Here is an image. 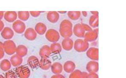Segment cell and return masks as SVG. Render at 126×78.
<instances>
[{
	"label": "cell",
	"mask_w": 126,
	"mask_h": 78,
	"mask_svg": "<svg viewBox=\"0 0 126 78\" xmlns=\"http://www.w3.org/2000/svg\"><path fill=\"white\" fill-rule=\"evenodd\" d=\"M45 36L48 41L53 43L57 42L60 38L59 31L53 29H49L46 31Z\"/></svg>",
	"instance_id": "cell-3"
},
{
	"label": "cell",
	"mask_w": 126,
	"mask_h": 78,
	"mask_svg": "<svg viewBox=\"0 0 126 78\" xmlns=\"http://www.w3.org/2000/svg\"><path fill=\"white\" fill-rule=\"evenodd\" d=\"M73 33L75 35L78 37L83 38L85 36V31L83 29L81 24L78 23L74 26L73 28Z\"/></svg>",
	"instance_id": "cell-9"
},
{
	"label": "cell",
	"mask_w": 126,
	"mask_h": 78,
	"mask_svg": "<svg viewBox=\"0 0 126 78\" xmlns=\"http://www.w3.org/2000/svg\"><path fill=\"white\" fill-rule=\"evenodd\" d=\"M94 30V31H96V32L98 33V28L95 29Z\"/></svg>",
	"instance_id": "cell-43"
},
{
	"label": "cell",
	"mask_w": 126,
	"mask_h": 78,
	"mask_svg": "<svg viewBox=\"0 0 126 78\" xmlns=\"http://www.w3.org/2000/svg\"><path fill=\"white\" fill-rule=\"evenodd\" d=\"M81 24H82V27H83V29L85 31L88 32V31L93 30L92 28L90 27V26L88 25L85 24H84V23H82Z\"/></svg>",
	"instance_id": "cell-31"
},
{
	"label": "cell",
	"mask_w": 126,
	"mask_h": 78,
	"mask_svg": "<svg viewBox=\"0 0 126 78\" xmlns=\"http://www.w3.org/2000/svg\"><path fill=\"white\" fill-rule=\"evenodd\" d=\"M5 52L3 50H0V60L4 56Z\"/></svg>",
	"instance_id": "cell-36"
},
{
	"label": "cell",
	"mask_w": 126,
	"mask_h": 78,
	"mask_svg": "<svg viewBox=\"0 0 126 78\" xmlns=\"http://www.w3.org/2000/svg\"><path fill=\"white\" fill-rule=\"evenodd\" d=\"M47 29L46 26L44 23L39 22L36 24L34 30L37 34L40 35H43L46 32Z\"/></svg>",
	"instance_id": "cell-20"
},
{
	"label": "cell",
	"mask_w": 126,
	"mask_h": 78,
	"mask_svg": "<svg viewBox=\"0 0 126 78\" xmlns=\"http://www.w3.org/2000/svg\"><path fill=\"white\" fill-rule=\"evenodd\" d=\"M0 78H5V77H3L1 74H0Z\"/></svg>",
	"instance_id": "cell-44"
},
{
	"label": "cell",
	"mask_w": 126,
	"mask_h": 78,
	"mask_svg": "<svg viewBox=\"0 0 126 78\" xmlns=\"http://www.w3.org/2000/svg\"><path fill=\"white\" fill-rule=\"evenodd\" d=\"M72 27V24L69 20H63L60 24V35L64 38H70L73 34Z\"/></svg>",
	"instance_id": "cell-1"
},
{
	"label": "cell",
	"mask_w": 126,
	"mask_h": 78,
	"mask_svg": "<svg viewBox=\"0 0 126 78\" xmlns=\"http://www.w3.org/2000/svg\"><path fill=\"white\" fill-rule=\"evenodd\" d=\"M15 73L19 78H29L31 72L28 67L20 65L15 69Z\"/></svg>",
	"instance_id": "cell-4"
},
{
	"label": "cell",
	"mask_w": 126,
	"mask_h": 78,
	"mask_svg": "<svg viewBox=\"0 0 126 78\" xmlns=\"http://www.w3.org/2000/svg\"><path fill=\"white\" fill-rule=\"evenodd\" d=\"M58 13H60L61 14H64L65 13H67V12H66V11H59V12H58Z\"/></svg>",
	"instance_id": "cell-42"
},
{
	"label": "cell",
	"mask_w": 126,
	"mask_h": 78,
	"mask_svg": "<svg viewBox=\"0 0 126 78\" xmlns=\"http://www.w3.org/2000/svg\"><path fill=\"white\" fill-rule=\"evenodd\" d=\"M5 78H17V76L16 73L13 70H10L7 71L5 75Z\"/></svg>",
	"instance_id": "cell-30"
},
{
	"label": "cell",
	"mask_w": 126,
	"mask_h": 78,
	"mask_svg": "<svg viewBox=\"0 0 126 78\" xmlns=\"http://www.w3.org/2000/svg\"><path fill=\"white\" fill-rule=\"evenodd\" d=\"M85 40L88 42L94 41L98 37V33L93 30L85 33L84 37Z\"/></svg>",
	"instance_id": "cell-13"
},
{
	"label": "cell",
	"mask_w": 126,
	"mask_h": 78,
	"mask_svg": "<svg viewBox=\"0 0 126 78\" xmlns=\"http://www.w3.org/2000/svg\"><path fill=\"white\" fill-rule=\"evenodd\" d=\"M50 68L52 73L55 74H61L63 71V65L59 62H55L52 64Z\"/></svg>",
	"instance_id": "cell-22"
},
{
	"label": "cell",
	"mask_w": 126,
	"mask_h": 78,
	"mask_svg": "<svg viewBox=\"0 0 126 78\" xmlns=\"http://www.w3.org/2000/svg\"><path fill=\"white\" fill-rule=\"evenodd\" d=\"M27 64L32 69H35L39 66L40 61L37 57L32 55L27 60Z\"/></svg>",
	"instance_id": "cell-15"
},
{
	"label": "cell",
	"mask_w": 126,
	"mask_h": 78,
	"mask_svg": "<svg viewBox=\"0 0 126 78\" xmlns=\"http://www.w3.org/2000/svg\"><path fill=\"white\" fill-rule=\"evenodd\" d=\"M91 13L93 14V15H94V16H98L99 13L98 12L93 11V12H91Z\"/></svg>",
	"instance_id": "cell-38"
},
{
	"label": "cell",
	"mask_w": 126,
	"mask_h": 78,
	"mask_svg": "<svg viewBox=\"0 0 126 78\" xmlns=\"http://www.w3.org/2000/svg\"><path fill=\"white\" fill-rule=\"evenodd\" d=\"M3 50L8 55H12L16 53V44L12 40H8L3 43Z\"/></svg>",
	"instance_id": "cell-5"
},
{
	"label": "cell",
	"mask_w": 126,
	"mask_h": 78,
	"mask_svg": "<svg viewBox=\"0 0 126 78\" xmlns=\"http://www.w3.org/2000/svg\"><path fill=\"white\" fill-rule=\"evenodd\" d=\"M24 37L30 41H33L37 38V33L34 29L32 28H28L25 31Z\"/></svg>",
	"instance_id": "cell-10"
},
{
	"label": "cell",
	"mask_w": 126,
	"mask_h": 78,
	"mask_svg": "<svg viewBox=\"0 0 126 78\" xmlns=\"http://www.w3.org/2000/svg\"><path fill=\"white\" fill-rule=\"evenodd\" d=\"M59 14L56 12H49L47 15V18L48 21L52 23H56L59 18Z\"/></svg>",
	"instance_id": "cell-19"
},
{
	"label": "cell",
	"mask_w": 126,
	"mask_h": 78,
	"mask_svg": "<svg viewBox=\"0 0 126 78\" xmlns=\"http://www.w3.org/2000/svg\"><path fill=\"white\" fill-rule=\"evenodd\" d=\"M86 55L88 58L94 61H98L99 60V49L98 48L92 47L87 50Z\"/></svg>",
	"instance_id": "cell-6"
},
{
	"label": "cell",
	"mask_w": 126,
	"mask_h": 78,
	"mask_svg": "<svg viewBox=\"0 0 126 78\" xmlns=\"http://www.w3.org/2000/svg\"><path fill=\"white\" fill-rule=\"evenodd\" d=\"M88 73L86 72H82V78H86Z\"/></svg>",
	"instance_id": "cell-37"
},
{
	"label": "cell",
	"mask_w": 126,
	"mask_h": 78,
	"mask_svg": "<svg viewBox=\"0 0 126 78\" xmlns=\"http://www.w3.org/2000/svg\"><path fill=\"white\" fill-rule=\"evenodd\" d=\"M12 28L14 31L16 33L18 34H22L25 31L26 25L23 21L17 20L13 23Z\"/></svg>",
	"instance_id": "cell-7"
},
{
	"label": "cell",
	"mask_w": 126,
	"mask_h": 78,
	"mask_svg": "<svg viewBox=\"0 0 126 78\" xmlns=\"http://www.w3.org/2000/svg\"><path fill=\"white\" fill-rule=\"evenodd\" d=\"M12 64L8 59H3L0 63V68L3 71H8L11 68Z\"/></svg>",
	"instance_id": "cell-24"
},
{
	"label": "cell",
	"mask_w": 126,
	"mask_h": 78,
	"mask_svg": "<svg viewBox=\"0 0 126 78\" xmlns=\"http://www.w3.org/2000/svg\"><path fill=\"white\" fill-rule=\"evenodd\" d=\"M50 47L52 53L54 54H59L62 52V46L59 43H53Z\"/></svg>",
	"instance_id": "cell-25"
},
{
	"label": "cell",
	"mask_w": 126,
	"mask_h": 78,
	"mask_svg": "<svg viewBox=\"0 0 126 78\" xmlns=\"http://www.w3.org/2000/svg\"><path fill=\"white\" fill-rule=\"evenodd\" d=\"M10 61L13 66L18 67L22 64L23 59L16 54H14L11 58Z\"/></svg>",
	"instance_id": "cell-21"
},
{
	"label": "cell",
	"mask_w": 126,
	"mask_h": 78,
	"mask_svg": "<svg viewBox=\"0 0 126 78\" xmlns=\"http://www.w3.org/2000/svg\"><path fill=\"white\" fill-rule=\"evenodd\" d=\"M4 14L3 12H0V20H1L4 16Z\"/></svg>",
	"instance_id": "cell-39"
},
{
	"label": "cell",
	"mask_w": 126,
	"mask_h": 78,
	"mask_svg": "<svg viewBox=\"0 0 126 78\" xmlns=\"http://www.w3.org/2000/svg\"><path fill=\"white\" fill-rule=\"evenodd\" d=\"M86 70L89 73H96L99 70V63L97 61H89L86 65Z\"/></svg>",
	"instance_id": "cell-8"
},
{
	"label": "cell",
	"mask_w": 126,
	"mask_h": 78,
	"mask_svg": "<svg viewBox=\"0 0 126 78\" xmlns=\"http://www.w3.org/2000/svg\"><path fill=\"white\" fill-rule=\"evenodd\" d=\"M0 50H3V44L1 41H0Z\"/></svg>",
	"instance_id": "cell-40"
},
{
	"label": "cell",
	"mask_w": 126,
	"mask_h": 78,
	"mask_svg": "<svg viewBox=\"0 0 126 78\" xmlns=\"http://www.w3.org/2000/svg\"><path fill=\"white\" fill-rule=\"evenodd\" d=\"M86 78H99V76L96 73H89Z\"/></svg>",
	"instance_id": "cell-32"
},
{
	"label": "cell",
	"mask_w": 126,
	"mask_h": 78,
	"mask_svg": "<svg viewBox=\"0 0 126 78\" xmlns=\"http://www.w3.org/2000/svg\"><path fill=\"white\" fill-rule=\"evenodd\" d=\"M42 12H30V14L34 17H37L40 16V13Z\"/></svg>",
	"instance_id": "cell-33"
},
{
	"label": "cell",
	"mask_w": 126,
	"mask_h": 78,
	"mask_svg": "<svg viewBox=\"0 0 126 78\" xmlns=\"http://www.w3.org/2000/svg\"><path fill=\"white\" fill-rule=\"evenodd\" d=\"M74 49L77 52L82 53L87 51L89 48V44L85 40L78 39L74 43Z\"/></svg>",
	"instance_id": "cell-2"
},
{
	"label": "cell",
	"mask_w": 126,
	"mask_h": 78,
	"mask_svg": "<svg viewBox=\"0 0 126 78\" xmlns=\"http://www.w3.org/2000/svg\"><path fill=\"white\" fill-rule=\"evenodd\" d=\"M68 17L70 18L71 19L76 21L79 19L81 16V12H68L67 14Z\"/></svg>",
	"instance_id": "cell-27"
},
{
	"label": "cell",
	"mask_w": 126,
	"mask_h": 78,
	"mask_svg": "<svg viewBox=\"0 0 126 78\" xmlns=\"http://www.w3.org/2000/svg\"><path fill=\"white\" fill-rule=\"evenodd\" d=\"M4 23L3 22V21L0 20V32L2 31L3 30V29H4Z\"/></svg>",
	"instance_id": "cell-35"
},
{
	"label": "cell",
	"mask_w": 126,
	"mask_h": 78,
	"mask_svg": "<svg viewBox=\"0 0 126 78\" xmlns=\"http://www.w3.org/2000/svg\"><path fill=\"white\" fill-rule=\"evenodd\" d=\"M16 55L22 58L27 55L28 49L25 46L20 45L16 47Z\"/></svg>",
	"instance_id": "cell-23"
},
{
	"label": "cell",
	"mask_w": 126,
	"mask_h": 78,
	"mask_svg": "<svg viewBox=\"0 0 126 78\" xmlns=\"http://www.w3.org/2000/svg\"><path fill=\"white\" fill-rule=\"evenodd\" d=\"M52 65L51 61L48 58H42L40 61L39 66L43 70H48Z\"/></svg>",
	"instance_id": "cell-17"
},
{
	"label": "cell",
	"mask_w": 126,
	"mask_h": 78,
	"mask_svg": "<svg viewBox=\"0 0 126 78\" xmlns=\"http://www.w3.org/2000/svg\"><path fill=\"white\" fill-rule=\"evenodd\" d=\"M51 53L50 47L47 45L43 46L39 52V55L42 58H48Z\"/></svg>",
	"instance_id": "cell-14"
},
{
	"label": "cell",
	"mask_w": 126,
	"mask_h": 78,
	"mask_svg": "<svg viewBox=\"0 0 126 78\" xmlns=\"http://www.w3.org/2000/svg\"><path fill=\"white\" fill-rule=\"evenodd\" d=\"M1 35L5 40H10L14 37V32L10 27H5L2 31Z\"/></svg>",
	"instance_id": "cell-12"
},
{
	"label": "cell",
	"mask_w": 126,
	"mask_h": 78,
	"mask_svg": "<svg viewBox=\"0 0 126 78\" xmlns=\"http://www.w3.org/2000/svg\"><path fill=\"white\" fill-rule=\"evenodd\" d=\"M50 78H65V77L63 75L61 74H58L52 76Z\"/></svg>",
	"instance_id": "cell-34"
},
{
	"label": "cell",
	"mask_w": 126,
	"mask_h": 78,
	"mask_svg": "<svg viewBox=\"0 0 126 78\" xmlns=\"http://www.w3.org/2000/svg\"><path fill=\"white\" fill-rule=\"evenodd\" d=\"M82 14L83 15V16H84L85 17H86L87 15V12H82Z\"/></svg>",
	"instance_id": "cell-41"
},
{
	"label": "cell",
	"mask_w": 126,
	"mask_h": 78,
	"mask_svg": "<svg viewBox=\"0 0 126 78\" xmlns=\"http://www.w3.org/2000/svg\"><path fill=\"white\" fill-rule=\"evenodd\" d=\"M76 68V65L75 62L71 61H68L65 62L63 66V68L67 73H71L75 71Z\"/></svg>",
	"instance_id": "cell-16"
},
{
	"label": "cell",
	"mask_w": 126,
	"mask_h": 78,
	"mask_svg": "<svg viewBox=\"0 0 126 78\" xmlns=\"http://www.w3.org/2000/svg\"><path fill=\"white\" fill-rule=\"evenodd\" d=\"M89 24L91 27L96 28L99 26V18L98 16L92 15L89 19Z\"/></svg>",
	"instance_id": "cell-26"
},
{
	"label": "cell",
	"mask_w": 126,
	"mask_h": 78,
	"mask_svg": "<svg viewBox=\"0 0 126 78\" xmlns=\"http://www.w3.org/2000/svg\"><path fill=\"white\" fill-rule=\"evenodd\" d=\"M62 48L66 51H70L72 50L74 46V42L70 38H64L62 43Z\"/></svg>",
	"instance_id": "cell-11"
},
{
	"label": "cell",
	"mask_w": 126,
	"mask_h": 78,
	"mask_svg": "<svg viewBox=\"0 0 126 78\" xmlns=\"http://www.w3.org/2000/svg\"><path fill=\"white\" fill-rule=\"evenodd\" d=\"M69 78H82V72L79 70H75L71 73Z\"/></svg>",
	"instance_id": "cell-29"
},
{
	"label": "cell",
	"mask_w": 126,
	"mask_h": 78,
	"mask_svg": "<svg viewBox=\"0 0 126 78\" xmlns=\"http://www.w3.org/2000/svg\"><path fill=\"white\" fill-rule=\"evenodd\" d=\"M18 16L20 20L23 21H26L29 19L30 14L28 12H18Z\"/></svg>",
	"instance_id": "cell-28"
},
{
	"label": "cell",
	"mask_w": 126,
	"mask_h": 78,
	"mask_svg": "<svg viewBox=\"0 0 126 78\" xmlns=\"http://www.w3.org/2000/svg\"><path fill=\"white\" fill-rule=\"evenodd\" d=\"M17 18V13L15 12H6L4 15L5 19L10 23L14 22L16 21Z\"/></svg>",
	"instance_id": "cell-18"
}]
</instances>
